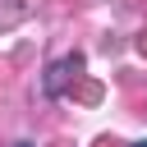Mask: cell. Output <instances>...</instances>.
Instances as JSON below:
<instances>
[{
  "instance_id": "obj_2",
  "label": "cell",
  "mask_w": 147,
  "mask_h": 147,
  "mask_svg": "<svg viewBox=\"0 0 147 147\" xmlns=\"http://www.w3.org/2000/svg\"><path fill=\"white\" fill-rule=\"evenodd\" d=\"M14 147H32V142H14Z\"/></svg>"
},
{
  "instance_id": "obj_1",
  "label": "cell",
  "mask_w": 147,
  "mask_h": 147,
  "mask_svg": "<svg viewBox=\"0 0 147 147\" xmlns=\"http://www.w3.org/2000/svg\"><path fill=\"white\" fill-rule=\"evenodd\" d=\"M78 69H83V55H78V51H74V55H64V60L46 74V92H51V96H60V92H64V83H69V78H78Z\"/></svg>"
},
{
  "instance_id": "obj_3",
  "label": "cell",
  "mask_w": 147,
  "mask_h": 147,
  "mask_svg": "<svg viewBox=\"0 0 147 147\" xmlns=\"http://www.w3.org/2000/svg\"><path fill=\"white\" fill-rule=\"evenodd\" d=\"M138 147H147V142H138Z\"/></svg>"
}]
</instances>
